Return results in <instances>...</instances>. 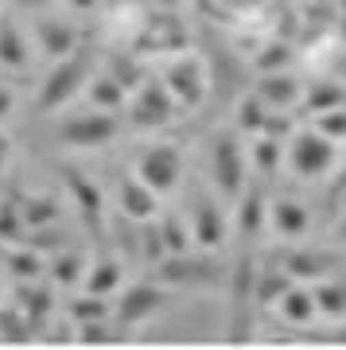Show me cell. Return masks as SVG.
<instances>
[{
  "label": "cell",
  "instance_id": "1",
  "mask_svg": "<svg viewBox=\"0 0 346 350\" xmlns=\"http://www.w3.org/2000/svg\"><path fill=\"white\" fill-rule=\"evenodd\" d=\"M160 280L172 288H222L226 265L211 253H168V261H160Z\"/></svg>",
  "mask_w": 346,
  "mask_h": 350
},
{
  "label": "cell",
  "instance_id": "2",
  "mask_svg": "<svg viewBox=\"0 0 346 350\" xmlns=\"http://www.w3.org/2000/svg\"><path fill=\"white\" fill-rule=\"evenodd\" d=\"M288 167L300 175V179H327V175L338 167V148H334V140L327 137V133H311V129H304V133H296L292 137V144H288Z\"/></svg>",
  "mask_w": 346,
  "mask_h": 350
},
{
  "label": "cell",
  "instance_id": "3",
  "mask_svg": "<svg viewBox=\"0 0 346 350\" xmlns=\"http://www.w3.org/2000/svg\"><path fill=\"white\" fill-rule=\"evenodd\" d=\"M211 183L234 202L245 191V148L234 133H218L211 140Z\"/></svg>",
  "mask_w": 346,
  "mask_h": 350
},
{
  "label": "cell",
  "instance_id": "4",
  "mask_svg": "<svg viewBox=\"0 0 346 350\" xmlns=\"http://www.w3.org/2000/svg\"><path fill=\"white\" fill-rule=\"evenodd\" d=\"M179 172H183V160H179L175 144H152V148L140 152V163H136V175L156 195H172L179 187Z\"/></svg>",
  "mask_w": 346,
  "mask_h": 350
},
{
  "label": "cell",
  "instance_id": "5",
  "mask_svg": "<svg viewBox=\"0 0 346 350\" xmlns=\"http://www.w3.org/2000/svg\"><path fill=\"white\" fill-rule=\"evenodd\" d=\"M187 226H191V241L202 245V250H222L226 241H230V222H226L222 206L214 199H207V195H198V199L191 202Z\"/></svg>",
  "mask_w": 346,
  "mask_h": 350
},
{
  "label": "cell",
  "instance_id": "6",
  "mask_svg": "<svg viewBox=\"0 0 346 350\" xmlns=\"http://www.w3.org/2000/svg\"><path fill=\"white\" fill-rule=\"evenodd\" d=\"M172 304V292L168 288H160V284H129L121 292V300H117V319L121 323H144V319H152L156 312H163Z\"/></svg>",
  "mask_w": 346,
  "mask_h": 350
},
{
  "label": "cell",
  "instance_id": "7",
  "mask_svg": "<svg viewBox=\"0 0 346 350\" xmlns=\"http://www.w3.org/2000/svg\"><path fill=\"white\" fill-rule=\"evenodd\" d=\"M117 137V117L109 109L90 113V117H75L59 129L62 144H75V148H98V144H109Z\"/></svg>",
  "mask_w": 346,
  "mask_h": 350
},
{
  "label": "cell",
  "instance_id": "8",
  "mask_svg": "<svg viewBox=\"0 0 346 350\" xmlns=\"http://www.w3.org/2000/svg\"><path fill=\"white\" fill-rule=\"evenodd\" d=\"M82 78H86V63L82 59H66V63L51 66V78L39 90V109H59L82 90Z\"/></svg>",
  "mask_w": 346,
  "mask_h": 350
},
{
  "label": "cell",
  "instance_id": "9",
  "mask_svg": "<svg viewBox=\"0 0 346 350\" xmlns=\"http://www.w3.org/2000/svg\"><path fill=\"white\" fill-rule=\"evenodd\" d=\"M163 86H168V94L175 98V105H191V109H195L198 101L207 98V70L198 63H191V59H179V63L168 66Z\"/></svg>",
  "mask_w": 346,
  "mask_h": 350
},
{
  "label": "cell",
  "instance_id": "10",
  "mask_svg": "<svg viewBox=\"0 0 346 350\" xmlns=\"http://www.w3.org/2000/svg\"><path fill=\"white\" fill-rule=\"evenodd\" d=\"M133 117H136V125L160 129V125H168V121L175 117V98L168 94L163 82H148V86L140 90L136 105H133Z\"/></svg>",
  "mask_w": 346,
  "mask_h": 350
},
{
  "label": "cell",
  "instance_id": "11",
  "mask_svg": "<svg viewBox=\"0 0 346 350\" xmlns=\"http://www.w3.org/2000/svg\"><path fill=\"white\" fill-rule=\"evenodd\" d=\"M334 257L331 253H319V250H288L284 261H280V269H284L292 280H300V284H315V280H323V276L334 273Z\"/></svg>",
  "mask_w": 346,
  "mask_h": 350
},
{
  "label": "cell",
  "instance_id": "12",
  "mask_svg": "<svg viewBox=\"0 0 346 350\" xmlns=\"http://www.w3.org/2000/svg\"><path fill=\"white\" fill-rule=\"evenodd\" d=\"M269 222L280 238L296 241L311 230V214H308V206H300L296 199H272L269 202Z\"/></svg>",
  "mask_w": 346,
  "mask_h": 350
},
{
  "label": "cell",
  "instance_id": "13",
  "mask_svg": "<svg viewBox=\"0 0 346 350\" xmlns=\"http://www.w3.org/2000/svg\"><path fill=\"white\" fill-rule=\"evenodd\" d=\"M276 315L284 319V323L292 327H308L311 319H319V304H315V288H304L296 280V284L288 288L284 296L276 300Z\"/></svg>",
  "mask_w": 346,
  "mask_h": 350
},
{
  "label": "cell",
  "instance_id": "14",
  "mask_svg": "<svg viewBox=\"0 0 346 350\" xmlns=\"http://www.w3.org/2000/svg\"><path fill=\"white\" fill-rule=\"evenodd\" d=\"M117 199H121V211L129 214V218H136V222L144 226L156 214V191L136 175V179H124L121 191H117Z\"/></svg>",
  "mask_w": 346,
  "mask_h": 350
},
{
  "label": "cell",
  "instance_id": "15",
  "mask_svg": "<svg viewBox=\"0 0 346 350\" xmlns=\"http://www.w3.org/2000/svg\"><path fill=\"white\" fill-rule=\"evenodd\" d=\"M257 98L265 101L269 109H288V105L300 98V86H296V78H288V75H269L261 82Z\"/></svg>",
  "mask_w": 346,
  "mask_h": 350
},
{
  "label": "cell",
  "instance_id": "16",
  "mask_svg": "<svg viewBox=\"0 0 346 350\" xmlns=\"http://www.w3.org/2000/svg\"><path fill=\"white\" fill-rule=\"evenodd\" d=\"M315 304H319V315L346 319V280H331V276L315 280Z\"/></svg>",
  "mask_w": 346,
  "mask_h": 350
},
{
  "label": "cell",
  "instance_id": "17",
  "mask_svg": "<svg viewBox=\"0 0 346 350\" xmlns=\"http://www.w3.org/2000/svg\"><path fill=\"white\" fill-rule=\"evenodd\" d=\"M249 156H253V167H257L261 175H276L280 172V160H284V148H280V140L276 137H257V144L249 148Z\"/></svg>",
  "mask_w": 346,
  "mask_h": 350
},
{
  "label": "cell",
  "instance_id": "18",
  "mask_svg": "<svg viewBox=\"0 0 346 350\" xmlns=\"http://www.w3.org/2000/svg\"><path fill=\"white\" fill-rule=\"evenodd\" d=\"M304 105H308V113L323 117V113H331L343 105V90L334 86V82H311L308 94H304Z\"/></svg>",
  "mask_w": 346,
  "mask_h": 350
},
{
  "label": "cell",
  "instance_id": "19",
  "mask_svg": "<svg viewBox=\"0 0 346 350\" xmlns=\"http://www.w3.org/2000/svg\"><path fill=\"white\" fill-rule=\"evenodd\" d=\"M117 284H121V265L117 261H101L86 276V292H94V296H109V292H117Z\"/></svg>",
  "mask_w": 346,
  "mask_h": 350
},
{
  "label": "cell",
  "instance_id": "20",
  "mask_svg": "<svg viewBox=\"0 0 346 350\" xmlns=\"http://www.w3.org/2000/svg\"><path fill=\"white\" fill-rule=\"evenodd\" d=\"M39 31H43V36H39V39H43V47H47L55 59L66 55V51H75V31H70L66 24H43Z\"/></svg>",
  "mask_w": 346,
  "mask_h": 350
},
{
  "label": "cell",
  "instance_id": "21",
  "mask_svg": "<svg viewBox=\"0 0 346 350\" xmlns=\"http://www.w3.org/2000/svg\"><path fill=\"white\" fill-rule=\"evenodd\" d=\"M0 63L24 66V43H20L12 24H0Z\"/></svg>",
  "mask_w": 346,
  "mask_h": 350
},
{
  "label": "cell",
  "instance_id": "22",
  "mask_svg": "<svg viewBox=\"0 0 346 350\" xmlns=\"http://www.w3.org/2000/svg\"><path fill=\"white\" fill-rule=\"evenodd\" d=\"M121 82H109V78H101V82H94V90H90V98H94V105L98 109H117L121 105Z\"/></svg>",
  "mask_w": 346,
  "mask_h": 350
},
{
  "label": "cell",
  "instance_id": "23",
  "mask_svg": "<svg viewBox=\"0 0 346 350\" xmlns=\"http://www.w3.org/2000/svg\"><path fill=\"white\" fill-rule=\"evenodd\" d=\"M319 133H327L331 140H346V109L338 105V109L323 113L319 117Z\"/></svg>",
  "mask_w": 346,
  "mask_h": 350
},
{
  "label": "cell",
  "instance_id": "24",
  "mask_svg": "<svg viewBox=\"0 0 346 350\" xmlns=\"http://www.w3.org/2000/svg\"><path fill=\"white\" fill-rule=\"evenodd\" d=\"M75 312H78V319H101V315L109 312V304H105V296H94L90 292V300H78Z\"/></svg>",
  "mask_w": 346,
  "mask_h": 350
},
{
  "label": "cell",
  "instance_id": "25",
  "mask_svg": "<svg viewBox=\"0 0 346 350\" xmlns=\"http://www.w3.org/2000/svg\"><path fill=\"white\" fill-rule=\"evenodd\" d=\"M334 195H346V163H343V172L334 175Z\"/></svg>",
  "mask_w": 346,
  "mask_h": 350
},
{
  "label": "cell",
  "instance_id": "26",
  "mask_svg": "<svg viewBox=\"0 0 346 350\" xmlns=\"http://www.w3.org/2000/svg\"><path fill=\"white\" fill-rule=\"evenodd\" d=\"M12 109V94H8V90H0V113H8Z\"/></svg>",
  "mask_w": 346,
  "mask_h": 350
},
{
  "label": "cell",
  "instance_id": "27",
  "mask_svg": "<svg viewBox=\"0 0 346 350\" xmlns=\"http://www.w3.org/2000/svg\"><path fill=\"white\" fill-rule=\"evenodd\" d=\"M334 241H343V245H346V218H343L338 226H334Z\"/></svg>",
  "mask_w": 346,
  "mask_h": 350
},
{
  "label": "cell",
  "instance_id": "28",
  "mask_svg": "<svg viewBox=\"0 0 346 350\" xmlns=\"http://www.w3.org/2000/svg\"><path fill=\"white\" fill-rule=\"evenodd\" d=\"M98 0H75V8H94Z\"/></svg>",
  "mask_w": 346,
  "mask_h": 350
},
{
  "label": "cell",
  "instance_id": "29",
  "mask_svg": "<svg viewBox=\"0 0 346 350\" xmlns=\"http://www.w3.org/2000/svg\"><path fill=\"white\" fill-rule=\"evenodd\" d=\"M20 4H27V8H39V4H43V0H20Z\"/></svg>",
  "mask_w": 346,
  "mask_h": 350
}]
</instances>
